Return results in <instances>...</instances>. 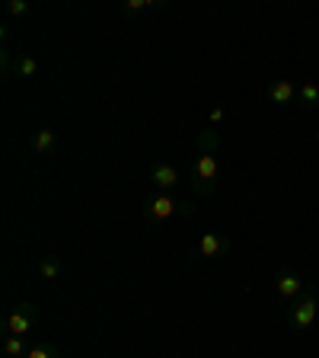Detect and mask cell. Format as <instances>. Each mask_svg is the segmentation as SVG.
<instances>
[{
    "label": "cell",
    "mask_w": 319,
    "mask_h": 358,
    "mask_svg": "<svg viewBox=\"0 0 319 358\" xmlns=\"http://www.w3.org/2000/svg\"><path fill=\"white\" fill-rule=\"evenodd\" d=\"M221 134L217 128H201L198 131V160L192 164V189L198 195H214L217 179H221Z\"/></svg>",
    "instance_id": "cell-1"
},
{
    "label": "cell",
    "mask_w": 319,
    "mask_h": 358,
    "mask_svg": "<svg viewBox=\"0 0 319 358\" xmlns=\"http://www.w3.org/2000/svg\"><path fill=\"white\" fill-rule=\"evenodd\" d=\"M176 215H192V201H176L170 192H154L144 201V217L154 224H166Z\"/></svg>",
    "instance_id": "cell-2"
},
{
    "label": "cell",
    "mask_w": 319,
    "mask_h": 358,
    "mask_svg": "<svg viewBox=\"0 0 319 358\" xmlns=\"http://www.w3.org/2000/svg\"><path fill=\"white\" fill-rule=\"evenodd\" d=\"M319 317V294L316 291H304L300 298L290 301V307L284 310V320L290 329H310Z\"/></svg>",
    "instance_id": "cell-3"
},
{
    "label": "cell",
    "mask_w": 319,
    "mask_h": 358,
    "mask_svg": "<svg viewBox=\"0 0 319 358\" xmlns=\"http://www.w3.org/2000/svg\"><path fill=\"white\" fill-rule=\"evenodd\" d=\"M36 323H38V307L32 304V301H20V304L10 310L7 320H3V333L7 336H26Z\"/></svg>",
    "instance_id": "cell-4"
},
{
    "label": "cell",
    "mask_w": 319,
    "mask_h": 358,
    "mask_svg": "<svg viewBox=\"0 0 319 358\" xmlns=\"http://www.w3.org/2000/svg\"><path fill=\"white\" fill-rule=\"evenodd\" d=\"M230 250H233L230 237H223L217 231H205L198 237V243H195V253L205 256V259H223V256H230Z\"/></svg>",
    "instance_id": "cell-5"
},
{
    "label": "cell",
    "mask_w": 319,
    "mask_h": 358,
    "mask_svg": "<svg viewBox=\"0 0 319 358\" xmlns=\"http://www.w3.org/2000/svg\"><path fill=\"white\" fill-rule=\"evenodd\" d=\"M147 179L156 186V192H170V189L179 186V173L172 164H166V160H156L154 166L147 170Z\"/></svg>",
    "instance_id": "cell-6"
},
{
    "label": "cell",
    "mask_w": 319,
    "mask_h": 358,
    "mask_svg": "<svg viewBox=\"0 0 319 358\" xmlns=\"http://www.w3.org/2000/svg\"><path fill=\"white\" fill-rule=\"evenodd\" d=\"M268 99L275 106H290V103H297V83L288 80V77H278V80H272L265 87Z\"/></svg>",
    "instance_id": "cell-7"
},
{
    "label": "cell",
    "mask_w": 319,
    "mask_h": 358,
    "mask_svg": "<svg viewBox=\"0 0 319 358\" xmlns=\"http://www.w3.org/2000/svg\"><path fill=\"white\" fill-rule=\"evenodd\" d=\"M304 278L297 275V272H281V275L275 278V294L278 298H284V301H294V298H300L304 294Z\"/></svg>",
    "instance_id": "cell-8"
},
{
    "label": "cell",
    "mask_w": 319,
    "mask_h": 358,
    "mask_svg": "<svg viewBox=\"0 0 319 358\" xmlns=\"http://www.w3.org/2000/svg\"><path fill=\"white\" fill-rule=\"evenodd\" d=\"M54 144H58V134H54L52 128H38V131L32 134V150H36V154H52Z\"/></svg>",
    "instance_id": "cell-9"
},
{
    "label": "cell",
    "mask_w": 319,
    "mask_h": 358,
    "mask_svg": "<svg viewBox=\"0 0 319 358\" xmlns=\"http://www.w3.org/2000/svg\"><path fill=\"white\" fill-rule=\"evenodd\" d=\"M297 103L304 106V109H316L319 106V83H313V80L300 83L297 87Z\"/></svg>",
    "instance_id": "cell-10"
},
{
    "label": "cell",
    "mask_w": 319,
    "mask_h": 358,
    "mask_svg": "<svg viewBox=\"0 0 319 358\" xmlns=\"http://www.w3.org/2000/svg\"><path fill=\"white\" fill-rule=\"evenodd\" d=\"M32 345H26V336H7L3 339V355L7 358H26Z\"/></svg>",
    "instance_id": "cell-11"
},
{
    "label": "cell",
    "mask_w": 319,
    "mask_h": 358,
    "mask_svg": "<svg viewBox=\"0 0 319 358\" xmlns=\"http://www.w3.org/2000/svg\"><path fill=\"white\" fill-rule=\"evenodd\" d=\"M13 74L22 77V80H29V77L38 74V61L32 58V55H20V58L13 61Z\"/></svg>",
    "instance_id": "cell-12"
},
{
    "label": "cell",
    "mask_w": 319,
    "mask_h": 358,
    "mask_svg": "<svg viewBox=\"0 0 319 358\" xmlns=\"http://www.w3.org/2000/svg\"><path fill=\"white\" fill-rule=\"evenodd\" d=\"M38 275H42L45 282H58L61 278V259L58 256H45V259L38 262Z\"/></svg>",
    "instance_id": "cell-13"
},
{
    "label": "cell",
    "mask_w": 319,
    "mask_h": 358,
    "mask_svg": "<svg viewBox=\"0 0 319 358\" xmlns=\"http://www.w3.org/2000/svg\"><path fill=\"white\" fill-rule=\"evenodd\" d=\"M121 10H125V13H138V10H163V0H125Z\"/></svg>",
    "instance_id": "cell-14"
},
{
    "label": "cell",
    "mask_w": 319,
    "mask_h": 358,
    "mask_svg": "<svg viewBox=\"0 0 319 358\" xmlns=\"http://www.w3.org/2000/svg\"><path fill=\"white\" fill-rule=\"evenodd\" d=\"M26 358H64V355H61L58 345H52V343H38V345H32L29 355H26Z\"/></svg>",
    "instance_id": "cell-15"
},
{
    "label": "cell",
    "mask_w": 319,
    "mask_h": 358,
    "mask_svg": "<svg viewBox=\"0 0 319 358\" xmlns=\"http://www.w3.org/2000/svg\"><path fill=\"white\" fill-rule=\"evenodd\" d=\"M7 10H10V13H13V16H26V13H29V10H32V3H29V0H10V3H7Z\"/></svg>",
    "instance_id": "cell-16"
},
{
    "label": "cell",
    "mask_w": 319,
    "mask_h": 358,
    "mask_svg": "<svg viewBox=\"0 0 319 358\" xmlns=\"http://www.w3.org/2000/svg\"><path fill=\"white\" fill-rule=\"evenodd\" d=\"M223 119H227V112H223V109H211V115H208L211 128H214V125H221V122H223Z\"/></svg>",
    "instance_id": "cell-17"
},
{
    "label": "cell",
    "mask_w": 319,
    "mask_h": 358,
    "mask_svg": "<svg viewBox=\"0 0 319 358\" xmlns=\"http://www.w3.org/2000/svg\"><path fill=\"white\" fill-rule=\"evenodd\" d=\"M316 144H319V128H316Z\"/></svg>",
    "instance_id": "cell-18"
},
{
    "label": "cell",
    "mask_w": 319,
    "mask_h": 358,
    "mask_svg": "<svg viewBox=\"0 0 319 358\" xmlns=\"http://www.w3.org/2000/svg\"><path fill=\"white\" fill-rule=\"evenodd\" d=\"M316 29H319V26H316Z\"/></svg>",
    "instance_id": "cell-19"
}]
</instances>
